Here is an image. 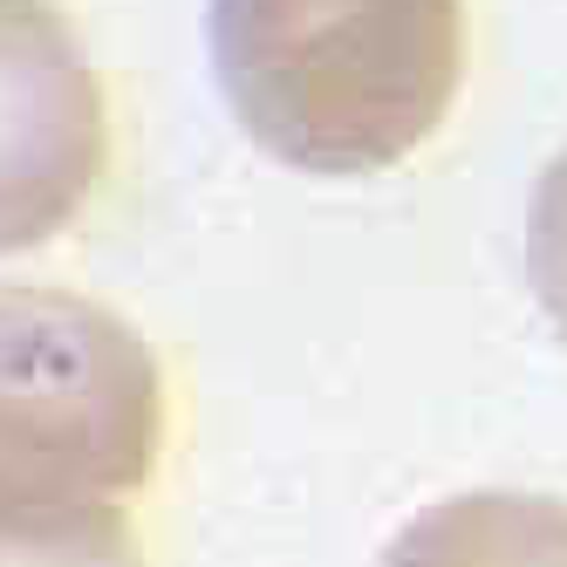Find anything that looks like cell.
Wrapping results in <instances>:
<instances>
[{
  "mask_svg": "<svg viewBox=\"0 0 567 567\" xmlns=\"http://www.w3.org/2000/svg\"><path fill=\"white\" fill-rule=\"evenodd\" d=\"M165 377L124 315L69 288H0V513H90L144 493Z\"/></svg>",
  "mask_w": 567,
  "mask_h": 567,
  "instance_id": "obj_2",
  "label": "cell"
},
{
  "mask_svg": "<svg viewBox=\"0 0 567 567\" xmlns=\"http://www.w3.org/2000/svg\"><path fill=\"white\" fill-rule=\"evenodd\" d=\"M206 34L239 131L336 178L411 157L465 75V0H213Z\"/></svg>",
  "mask_w": 567,
  "mask_h": 567,
  "instance_id": "obj_1",
  "label": "cell"
},
{
  "mask_svg": "<svg viewBox=\"0 0 567 567\" xmlns=\"http://www.w3.org/2000/svg\"><path fill=\"white\" fill-rule=\"evenodd\" d=\"M103 83L55 0H0V254L42 247L103 178Z\"/></svg>",
  "mask_w": 567,
  "mask_h": 567,
  "instance_id": "obj_3",
  "label": "cell"
},
{
  "mask_svg": "<svg viewBox=\"0 0 567 567\" xmlns=\"http://www.w3.org/2000/svg\"><path fill=\"white\" fill-rule=\"evenodd\" d=\"M383 567H567V499L458 493L403 526Z\"/></svg>",
  "mask_w": 567,
  "mask_h": 567,
  "instance_id": "obj_4",
  "label": "cell"
},
{
  "mask_svg": "<svg viewBox=\"0 0 567 567\" xmlns=\"http://www.w3.org/2000/svg\"><path fill=\"white\" fill-rule=\"evenodd\" d=\"M0 567H144V554L116 506L0 513Z\"/></svg>",
  "mask_w": 567,
  "mask_h": 567,
  "instance_id": "obj_5",
  "label": "cell"
},
{
  "mask_svg": "<svg viewBox=\"0 0 567 567\" xmlns=\"http://www.w3.org/2000/svg\"><path fill=\"white\" fill-rule=\"evenodd\" d=\"M526 280L554 315V329L567 336V151L540 172L534 206H526Z\"/></svg>",
  "mask_w": 567,
  "mask_h": 567,
  "instance_id": "obj_6",
  "label": "cell"
}]
</instances>
